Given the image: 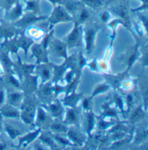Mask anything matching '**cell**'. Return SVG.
Here are the masks:
<instances>
[{"label":"cell","mask_w":148,"mask_h":150,"mask_svg":"<svg viewBox=\"0 0 148 150\" xmlns=\"http://www.w3.org/2000/svg\"><path fill=\"white\" fill-rule=\"evenodd\" d=\"M54 18H55L56 21H63V20H67L68 18V16L66 15V13L62 10L60 7H58L55 9L54 13Z\"/></svg>","instance_id":"6da1fadb"},{"label":"cell","mask_w":148,"mask_h":150,"mask_svg":"<svg viewBox=\"0 0 148 150\" xmlns=\"http://www.w3.org/2000/svg\"><path fill=\"white\" fill-rule=\"evenodd\" d=\"M82 1H83L90 7H97L102 4V1L100 0H82Z\"/></svg>","instance_id":"7a4b0ae2"},{"label":"cell","mask_w":148,"mask_h":150,"mask_svg":"<svg viewBox=\"0 0 148 150\" xmlns=\"http://www.w3.org/2000/svg\"><path fill=\"white\" fill-rule=\"evenodd\" d=\"M93 30H90L88 31V38H87V49L89 51L91 48L93 42Z\"/></svg>","instance_id":"3957f363"},{"label":"cell","mask_w":148,"mask_h":150,"mask_svg":"<svg viewBox=\"0 0 148 150\" xmlns=\"http://www.w3.org/2000/svg\"><path fill=\"white\" fill-rule=\"evenodd\" d=\"M77 39H78V31H77V29L75 28L69 37V43L73 44V43L76 42Z\"/></svg>","instance_id":"277c9868"},{"label":"cell","mask_w":148,"mask_h":150,"mask_svg":"<svg viewBox=\"0 0 148 150\" xmlns=\"http://www.w3.org/2000/svg\"><path fill=\"white\" fill-rule=\"evenodd\" d=\"M79 3L76 2V1H69V2L66 3L65 6L66 8L69 11H74L78 6Z\"/></svg>","instance_id":"5b68a950"},{"label":"cell","mask_w":148,"mask_h":150,"mask_svg":"<svg viewBox=\"0 0 148 150\" xmlns=\"http://www.w3.org/2000/svg\"><path fill=\"white\" fill-rule=\"evenodd\" d=\"M27 4L28 10H34L37 7V4H36V1H28L27 2Z\"/></svg>","instance_id":"8992f818"},{"label":"cell","mask_w":148,"mask_h":150,"mask_svg":"<svg viewBox=\"0 0 148 150\" xmlns=\"http://www.w3.org/2000/svg\"><path fill=\"white\" fill-rule=\"evenodd\" d=\"M51 109L55 115H59L61 113L60 108L59 106H57V105H52L51 107Z\"/></svg>","instance_id":"52a82bcc"},{"label":"cell","mask_w":148,"mask_h":150,"mask_svg":"<svg viewBox=\"0 0 148 150\" xmlns=\"http://www.w3.org/2000/svg\"><path fill=\"white\" fill-rule=\"evenodd\" d=\"M69 137L72 138V139H73V140L76 141V142H77L78 143H80V138H79L78 136H77V134H76L75 133L72 132V131H71V132L69 133Z\"/></svg>","instance_id":"ba28073f"},{"label":"cell","mask_w":148,"mask_h":150,"mask_svg":"<svg viewBox=\"0 0 148 150\" xmlns=\"http://www.w3.org/2000/svg\"><path fill=\"white\" fill-rule=\"evenodd\" d=\"M52 128H54V130H56V131H65L66 130L65 127L62 126V125H59V124H54L52 125Z\"/></svg>","instance_id":"9c48e42d"},{"label":"cell","mask_w":148,"mask_h":150,"mask_svg":"<svg viewBox=\"0 0 148 150\" xmlns=\"http://www.w3.org/2000/svg\"><path fill=\"white\" fill-rule=\"evenodd\" d=\"M7 130L9 132V134H10V135L13 138H14L15 136H17L18 134V132L16 131V130L13 129V128H7Z\"/></svg>","instance_id":"30bf717a"},{"label":"cell","mask_w":148,"mask_h":150,"mask_svg":"<svg viewBox=\"0 0 148 150\" xmlns=\"http://www.w3.org/2000/svg\"><path fill=\"white\" fill-rule=\"evenodd\" d=\"M93 122V116L89 115V117H88V128H89V130H91V128H92Z\"/></svg>","instance_id":"8fae6325"},{"label":"cell","mask_w":148,"mask_h":150,"mask_svg":"<svg viewBox=\"0 0 148 150\" xmlns=\"http://www.w3.org/2000/svg\"><path fill=\"white\" fill-rule=\"evenodd\" d=\"M4 115L5 116H7V117H15V116L18 115V114L13 111H8L7 112L4 113Z\"/></svg>","instance_id":"7c38bea8"},{"label":"cell","mask_w":148,"mask_h":150,"mask_svg":"<svg viewBox=\"0 0 148 150\" xmlns=\"http://www.w3.org/2000/svg\"><path fill=\"white\" fill-rule=\"evenodd\" d=\"M20 96L19 94H13V95L11 96V101H12V102H17V101L18 100V99H19L20 98Z\"/></svg>","instance_id":"4fadbf2b"},{"label":"cell","mask_w":148,"mask_h":150,"mask_svg":"<svg viewBox=\"0 0 148 150\" xmlns=\"http://www.w3.org/2000/svg\"><path fill=\"white\" fill-rule=\"evenodd\" d=\"M68 117L71 121H73V120H75V115H74V112L72 111H69L68 113Z\"/></svg>","instance_id":"5bb4252c"},{"label":"cell","mask_w":148,"mask_h":150,"mask_svg":"<svg viewBox=\"0 0 148 150\" xmlns=\"http://www.w3.org/2000/svg\"><path fill=\"white\" fill-rule=\"evenodd\" d=\"M88 13H87L86 10H83L82 14H81V16H80L81 21H84L85 19H86V18H88Z\"/></svg>","instance_id":"9a60e30c"},{"label":"cell","mask_w":148,"mask_h":150,"mask_svg":"<svg viewBox=\"0 0 148 150\" xmlns=\"http://www.w3.org/2000/svg\"><path fill=\"white\" fill-rule=\"evenodd\" d=\"M39 20V18H35V17H30V18H27V19L25 20V23H32L33 21H36Z\"/></svg>","instance_id":"2e32d148"},{"label":"cell","mask_w":148,"mask_h":150,"mask_svg":"<svg viewBox=\"0 0 148 150\" xmlns=\"http://www.w3.org/2000/svg\"><path fill=\"white\" fill-rule=\"evenodd\" d=\"M39 118L40 120H43L45 119V114L41 110H39Z\"/></svg>","instance_id":"e0dca14e"},{"label":"cell","mask_w":148,"mask_h":150,"mask_svg":"<svg viewBox=\"0 0 148 150\" xmlns=\"http://www.w3.org/2000/svg\"><path fill=\"white\" fill-rule=\"evenodd\" d=\"M56 50L59 53H61V54H65V50H64V47L62 46H58L56 47Z\"/></svg>","instance_id":"ac0fdd59"},{"label":"cell","mask_w":148,"mask_h":150,"mask_svg":"<svg viewBox=\"0 0 148 150\" xmlns=\"http://www.w3.org/2000/svg\"><path fill=\"white\" fill-rule=\"evenodd\" d=\"M106 88H107V86H100V87H99V88H97V91H95V94H97V93L100 92V91H103V90L106 89Z\"/></svg>","instance_id":"d6986e66"},{"label":"cell","mask_w":148,"mask_h":150,"mask_svg":"<svg viewBox=\"0 0 148 150\" xmlns=\"http://www.w3.org/2000/svg\"><path fill=\"white\" fill-rule=\"evenodd\" d=\"M43 76H45L46 78L48 77V71L47 70H43Z\"/></svg>","instance_id":"ffe728a7"},{"label":"cell","mask_w":148,"mask_h":150,"mask_svg":"<svg viewBox=\"0 0 148 150\" xmlns=\"http://www.w3.org/2000/svg\"><path fill=\"white\" fill-rule=\"evenodd\" d=\"M10 80L12 81V83H13L14 84V85H15V86H18V82H17L16 81H15V79H14L13 77L10 78Z\"/></svg>","instance_id":"44dd1931"},{"label":"cell","mask_w":148,"mask_h":150,"mask_svg":"<svg viewBox=\"0 0 148 150\" xmlns=\"http://www.w3.org/2000/svg\"><path fill=\"white\" fill-rule=\"evenodd\" d=\"M108 14L106 13H103V15H102L101 18H103V19L104 20V21H106V20L108 18Z\"/></svg>","instance_id":"7402d4cb"},{"label":"cell","mask_w":148,"mask_h":150,"mask_svg":"<svg viewBox=\"0 0 148 150\" xmlns=\"http://www.w3.org/2000/svg\"><path fill=\"white\" fill-rule=\"evenodd\" d=\"M135 56H136V54H134L133 56L130 58V60H129V65H131V64H132V62H133L134 59H135Z\"/></svg>","instance_id":"603a6c76"},{"label":"cell","mask_w":148,"mask_h":150,"mask_svg":"<svg viewBox=\"0 0 148 150\" xmlns=\"http://www.w3.org/2000/svg\"><path fill=\"white\" fill-rule=\"evenodd\" d=\"M56 139H59V140L61 142H62V143L65 144H68V142H66V141H64V139H61V138H56Z\"/></svg>","instance_id":"cb8c5ba5"},{"label":"cell","mask_w":148,"mask_h":150,"mask_svg":"<svg viewBox=\"0 0 148 150\" xmlns=\"http://www.w3.org/2000/svg\"><path fill=\"white\" fill-rule=\"evenodd\" d=\"M51 2H52L53 4H55V3H58V2H61L62 0H49Z\"/></svg>","instance_id":"d4e9b609"},{"label":"cell","mask_w":148,"mask_h":150,"mask_svg":"<svg viewBox=\"0 0 148 150\" xmlns=\"http://www.w3.org/2000/svg\"><path fill=\"white\" fill-rule=\"evenodd\" d=\"M2 100H3V93L1 92L0 93V103L2 102Z\"/></svg>","instance_id":"484cf974"},{"label":"cell","mask_w":148,"mask_h":150,"mask_svg":"<svg viewBox=\"0 0 148 150\" xmlns=\"http://www.w3.org/2000/svg\"><path fill=\"white\" fill-rule=\"evenodd\" d=\"M84 106L88 107V102H87V100H85V102H84Z\"/></svg>","instance_id":"4316f807"},{"label":"cell","mask_w":148,"mask_h":150,"mask_svg":"<svg viewBox=\"0 0 148 150\" xmlns=\"http://www.w3.org/2000/svg\"><path fill=\"white\" fill-rule=\"evenodd\" d=\"M30 1H36V0H30Z\"/></svg>","instance_id":"83f0119b"},{"label":"cell","mask_w":148,"mask_h":150,"mask_svg":"<svg viewBox=\"0 0 148 150\" xmlns=\"http://www.w3.org/2000/svg\"><path fill=\"white\" fill-rule=\"evenodd\" d=\"M110 1H112V0H110Z\"/></svg>","instance_id":"f1b7e54d"}]
</instances>
